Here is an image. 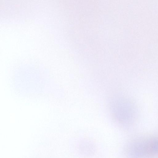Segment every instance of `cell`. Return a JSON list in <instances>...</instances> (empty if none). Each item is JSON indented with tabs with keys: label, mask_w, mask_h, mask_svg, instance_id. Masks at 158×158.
Instances as JSON below:
<instances>
[{
	"label": "cell",
	"mask_w": 158,
	"mask_h": 158,
	"mask_svg": "<svg viewBox=\"0 0 158 158\" xmlns=\"http://www.w3.org/2000/svg\"><path fill=\"white\" fill-rule=\"evenodd\" d=\"M126 152L131 157H146L158 156V136L136 139L128 145Z\"/></svg>",
	"instance_id": "2"
},
{
	"label": "cell",
	"mask_w": 158,
	"mask_h": 158,
	"mask_svg": "<svg viewBox=\"0 0 158 158\" xmlns=\"http://www.w3.org/2000/svg\"><path fill=\"white\" fill-rule=\"evenodd\" d=\"M110 109L117 123L123 127L131 126L136 118L135 106L130 101L124 98L113 99L110 102Z\"/></svg>",
	"instance_id": "1"
}]
</instances>
